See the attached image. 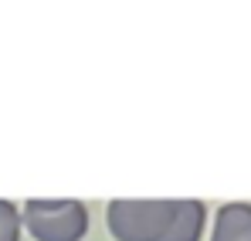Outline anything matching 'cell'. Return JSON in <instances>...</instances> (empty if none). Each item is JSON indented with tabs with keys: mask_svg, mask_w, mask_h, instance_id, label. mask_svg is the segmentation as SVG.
<instances>
[{
	"mask_svg": "<svg viewBox=\"0 0 251 241\" xmlns=\"http://www.w3.org/2000/svg\"><path fill=\"white\" fill-rule=\"evenodd\" d=\"M21 224L38 241H82L88 231V211L82 201H72V197L65 201L34 197L24 204Z\"/></svg>",
	"mask_w": 251,
	"mask_h": 241,
	"instance_id": "obj_1",
	"label": "cell"
},
{
	"mask_svg": "<svg viewBox=\"0 0 251 241\" xmlns=\"http://www.w3.org/2000/svg\"><path fill=\"white\" fill-rule=\"evenodd\" d=\"M173 214V201H112L105 224L116 241H160Z\"/></svg>",
	"mask_w": 251,
	"mask_h": 241,
	"instance_id": "obj_2",
	"label": "cell"
},
{
	"mask_svg": "<svg viewBox=\"0 0 251 241\" xmlns=\"http://www.w3.org/2000/svg\"><path fill=\"white\" fill-rule=\"evenodd\" d=\"M207 221V207L201 201H173V214L160 241H201Z\"/></svg>",
	"mask_w": 251,
	"mask_h": 241,
	"instance_id": "obj_3",
	"label": "cell"
},
{
	"mask_svg": "<svg viewBox=\"0 0 251 241\" xmlns=\"http://www.w3.org/2000/svg\"><path fill=\"white\" fill-rule=\"evenodd\" d=\"M210 241H251V204H224L214 217Z\"/></svg>",
	"mask_w": 251,
	"mask_h": 241,
	"instance_id": "obj_4",
	"label": "cell"
},
{
	"mask_svg": "<svg viewBox=\"0 0 251 241\" xmlns=\"http://www.w3.org/2000/svg\"><path fill=\"white\" fill-rule=\"evenodd\" d=\"M21 211L17 204L0 201V241H21Z\"/></svg>",
	"mask_w": 251,
	"mask_h": 241,
	"instance_id": "obj_5",
	"label": "cell"
}]
</instances>
